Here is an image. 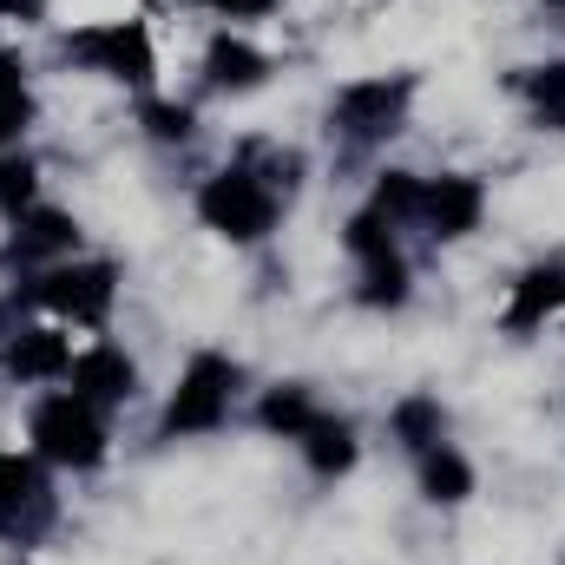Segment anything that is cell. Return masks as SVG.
I'll use <instances>...</instances> for the list:
<instances>
[{"label": "cell", "instance_id": "8fae6325", "mask_svg": "<svg viewBox=\"0 0 565 565\" xmlns=\"http://www.w3.org/2000/svg\"><path fill=\"white\" fill-rule=\"evenodd\" d=\"M0 362H7V375H20V382H53V375L73 369V342H66L60 329H20Z\"/></svg>", "mask_w": 565, "mask_h": 565}, {"label": "cell", "instance_id": "603a6c76", "mask_svg": "<svg viewBox=\"0 0 565 565\" xmlns=\"http://www.w3.org/2000/svg\"><path fill=\"white\" fill-rule=\"evenodd\" d=\"M0 211H7V217L33 211V158H26V151L0 158Z\"/></svg>", "mask_w": 565, "mask_h": 565}, {"label": "cell", "instance_id": "ac0fdd59", "mask_svg": "<svg viewBox=\"0 0 565 565\" xmlns=\"http://www.w3.org/2000/svg\"><path fill=\"white\" fill-rule=\"evenodd\" d=\"M362 302H369V309H395V302H408V264H402V250L362 264Z\"/></svg>", "mask_w": 565, "mask_h": 565}, {"label": "cell", "instance_id": "2e32d148", "mask_svg": "<svg viewBox=\"0 0 565 565\" xmlns=\"http://www.w3.org/2000/svg\"><path fill=\"white\" fill-rule=\"evenodd\" d=\"M33 119V99H26V60L20 53H0V145L20 139Z\"/></svg>", "mask_w": 565, "mask_h": 565}, {"label": "cell", "instance_id": "8992f818", "mask_svg": "<svg viewBox=\"0 0 565 565\" xmlns=\"http://www.w3.org/2000/svg\"><path fill=\"white\" fill-rule=\"evenodd\" d=\"M26 296L46 302V309L66 316V322H106V309H113V264H66V270H46Z\"/></svg>", "mask_w": 565, "mask_h": 565}, {"label": "cell", "instance_id": "9c48e42d", "mask_svg": "<svg viewBox=\"0 0 565 565\" xmlns=\"http://www.w3.org/2000/svg\"><path fill=\"white\" fill-rule=\"evenodd\" d=\"M73 395H86L93 408H113V402H132V388H139V369L126 362V349H86V355H73Z\"/></svg>", "mask_w": 565, "mask_h": 565}, {"label": "cell", "instance_id": "ffe728a7", "mask_svg": "<svg viewBox=\"0 0 565 565\" xmlns=\"http://www.w3.org/2000/svg\"><path fill=\"white\" fill-rule=\"evenodd\" d=\"M395 434H402L415 454H427V447L440 440V402H427V395H408V402L395 408Z\"/></svg>", "mask_w": 565, "mask_h": 565}, {"label": "cell", "instance_id": "4fadbf2b", "mask_svg": "<svg viewBox=\"0 0 565 565\" xmlns=\"http://www.w3.org/2000/svg\"><path fill=\"white\" fill-rule=\"evenodd\" d=\"M204 73H211V86H224V93H250V86H264L270 60H264L250 40L217 33V40H211V53H204Z\"/></svg>", "mask_w": 565, "mask_h": 565}, {"label": "cell", "instance_id": "52a82bcc", "mask_svg": "<svg viewBox=\"0 0 565 565\" xmlns=\"http://www.w3.org/2000/svg\"><path fill=\"white\" fill-rule=\"evenodd\" d=\"M408 93H415L408 73H402V79H362V86H349V93L335 99V126H342L349 139H382V132L402 126Z\"/></svg>", "mask_w": 565, "mask_h": 565}, {"label": "cell", "instance_id": "4316f807", "mask_svg": "<svg viewBox=\"0 0 565 565\" xmlns=\"http://www.w3.org/2000/svg\"><path fill=\"white\" fill-rule=\"evenodd\" d=\"M546 7H565V0H546Z\"/></svg>", "mask_w": 565, "mask_h": 565}, {"label": "cell", "instance_id": "3957f363", "mask_svg": "<svg viewBox=\"0 0 565 565\" xmlns=\"http://www.w3.org/2000/svg\"><path fill=\"white\" fill-rule=\"evenodd\" d=\"M231 388H237V369L224 355H191L184 382L164 402V434H211V427H224Z\"/></svg>", "mask_w": 565, "mask_h": 565}, {"label": "cell", "instance_id": "6da1fadb", "mask_svg": "<svg viewBox=\"0 0 565 565\" xmlns=\"http://www.w3.org/2000/svg\"><path fill=\"white\" fill-rule=\"evenodd\" d=\"M198 217H204L217 237H231V244H257V237H270V224H277V191H270L257 171L231 164V171H217V178L198 191Z\"/></svg>", "mask_w": 565, "mask_h": 565}, {"label": "cell", "instance_id": "cb8c5ba5", "mask_svg": "<svg viewBox=\"0 0 565 565\" xmlns=\"http://www.w3.org/2000/svg\"><path fill=\"white\" fill-rule=\"evenodd\" d=\"M145 132H151V139H164V145L191 139V106H171V99H151V106H145Z\"/></svg>", "mask_w": 565, "mask_h": 565}, {"label": "cell", "instance_id": "30bf717a", "mask_svg": "<svg viewBox=\"0 0 565 565\" xmlns=\"http://www.w3.org/2000/svg\"><path fill=\"white\" fill-rule=\"evenodd\" d=\"M487 211V191L473 178H434L422 198V217L434 224V237H467Z\"/></svg>", "mask_w": 565, "mask_h": 565}, {"label": "cell", "instance_id": "e0dca14e", "mask_svg": "<svg viewBox=\"0 0 565 565\" xmlns=\"http://www.w3.org/2000/svg\"><path fill=\"white\" fill-rule=\"evenodd\" d=\"M257 422L282 434V440H302L309 422H316V408H309V388H270L264 395V408H257Z\"/></svg>", "mask_w": 565, "mask_h": 565}, {"label": "cell", "instance_id": "9a60e30c", "mask_svg": "<svg viewBox=\"0 0 565 565\" xmlns=\"http://www.w3.org/2000/svg\"><path fill=\"white\" fill-rule=\"evenodd\" d=\"M302 454H309V467L329 480V473H349L355 467V434L349 422H335V415H316L309 434H302Z\"/></svg>", "mask_w": 565, "mask_h": 565}, {"label": "cell", "instance_id": "d4e9b609", "mask_svg": "<svg viewBox=\"0 0 565 565\" xmlns=\"http://www.w3.org/2000/svg\"><path fill=\"white\" fill-rule=\"evenodd\" d=\"M204 7H217V13H231V20H250V13H270L277 0H204Z\"/></svg>", "mask_w": 565, "mask_h": 565}, {"label": "cell", "instance_id": "7c38bea8", "mask_svg": "<svg viewBox=\"0 0 565 565\" xmlns=\"http://www.w3.org/2000/svg\"><path fill=\"white\" fill-rule=\"evenodd\" d=\"M553 309H565V264H540L513 282V302H507V329L513 335H533Z\"/></svg>", "mask_w": 565, "mask_h": 565}, {"label": "cell", "instance_id": "7402d4cb", "mask_svg": "<svg viewBox=\"0 0 565 565\" xmlns=\"http://www.w3.org/2000/svg\"><path fill=\"white\" fill-rule=\"evenodd\" d=\"M342 244H349L362 264H375V257H388V250H395V224H388L382 211H362V217H349Z\"/></svg>", "mask_w": 565, "mask_h": 565}, {"label": "cell", "instance_id": "44dd1931", "mask_svg": "<svg viewBox=\"0 0 565 565\" xmlns=\"http://www.w3.org/2000/svg\"><path fill=\"white\" fill-rule=\"evenodd\" d=\"M526 93H533V106H540V126L565 132V60L540 66V73H526Z\"/></svg>", "mask_w": 565, "mask_h": 565}, {"label": "cell", "instance_id": "484cf974", "mask_svg": "<svg viewBox=\"0 0 565 565\" xmlns=\"http://www.w3.org/2000/svg\"><path fill=\"white\" fill-rule=\"evenodd\" d=\"M0 13H13V20H33V13H40V0H0Z\"/></svg>", "mask_w": 565, "mask_h": 565}, {"label": "cell", "instance_id": "7a4b0ae2", "mask_svg": "<svg viewBox=\"0 0 565 565\" xmlns=\"http://www.w3.org/2000/svg\"><path fill=\"white\" fill-rule=\"evenodd\" d=\"M33 447H40V460H53V467H99L106 460V422H99V408L86 402V395H46L40 408H33Z\"/></svg>", "mask_w": 565, "mask_h": 565}, {"label": "cell", "instance_id": "5bb4252c", "mask_svg": "<svg viewBox=\"0 0 565 565\" xmlns=\"http://www.w3.org/2000/svg\"><path fill=\"white\" fill-rule=\"evenodd\" d=\"M422 493L434 500V507H460V500L473 493V467H467L454 447L434 440V447L422 454Z\"/></svg>", "mask_w": 565, "mask_h": 565}, {"label": "cell", "instance_id": "277c9868", "mask_svg": "<svg viewBox=\"0 0 565 565\" xmlns=\"http://www.w3.org/2000/svg\"><path fill=\"white\" fill-rule=\"evenodd\" d=\"M66 53H73V60H86L93 73H106V79H126V86H145V79L158 73L145 20H106V26H79V33L66 40Z\"/></svg>", "mask_w": 565, "mask_h": 565}, {"label": "cell", "instance_id": "ba28073f", "mask_svg": "<svg viewBox=\"0 0 565 565\" xmlns=\"http://www.w3.org/2000/svg\"><path fill=\"white\" fill-rule=\"evenodd\" d=\"M79 244V224L53 204H33L13 217V244L0 250V264H40V257H66Z\"/></svg>", "mask_w": 565, "mask_h": 565}, {"label": "cell", "instance_id": "d6986e66", "mask_svg": "<svg viewBox=\"0 0 565 565\" xmlns=\"http://www.w3.org/2000/svg\"><path fill=\"white\" fill-rule=\"evenodd\" d=\"M422 198H427V184L415 178V171H382L375 178V211L395 224V217H422Z\"/></svg>", "mask_w": 565, "mask_h": 565}, {"label": "cell", "instance_id": "5b68a950", "mask_svg": "<svg viewBox=\"0 0 565 565\" xmlns=\"http://www.w3.org/2000/svg\"><path fill=\"white\" fill-rule=\"evenodd\" d=\"M53 520V493L33 454H0V540H33Z\"/></svg>", "mask_w": 565, "mask_h": 565}]
</instances>
